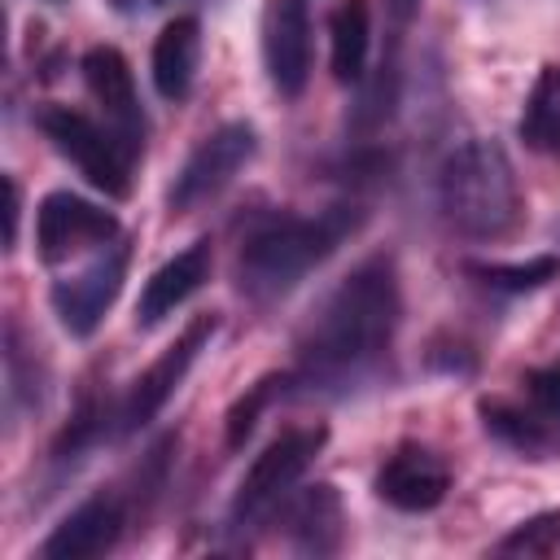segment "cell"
Wrapping results in <instances>:
<instances>
[{
  "label": "cell",
  "instance_id": "cell-1",
  "mask_svg": "<svg viewBox=\"0 0 560 560\" xmlns=\"http://www.w3.org/2000/svg\"><path fill=\"white\" fill-rule=\"evenodd\" d=\"M398 271L394 258L376 254L359 262L315 311V319L298 337V354L311 376L341 381L372 368L398 328Z\"/></svg>",
  "mask_w": 560,
  "mask_h": 560
},
{
  "label": "cell",
  "instance_id": "cell-2",
  "mask_svg": "<svg viewBox=\"0 0 560 560\" xmlns=\"http://www.w3.org/2000/svg\"><path fill=\"white\" fill-rule=\"evenodd\" d=\"M438 201H442L446 223L472 241H499L516 232L525 214L512 158L494 140H468L442 162Z\"/></svg>",
  "mask_w": 560,
  "mask_h": 560
},
{
  "label": "cell",
  "instance_id": "cell-3",
  "mask_svg": "<svg viewBox=\"0 0 560 560\" xmlns=\"http://www.w3.org/2000/svg\"><path fill=\"white\" fill-rule=\"evenodd\" d=\"M359 228V214L350 206H332L324 214L298 219H271L241 245V289L254 298H280L289 293L311 267H319L350 232Z\"/></svg>",
  "mask_w": 560,
  "mask_h": 560
},
{
  "label": "cell",
  "instance_id": "cell-4",
  "mask_svg": "<svg viewBox=\"0 0 560 560\" xmlns=\"http://www.w3.org/2000/svg\"><path fill=\"white\" fill-rule=\"evenodd\" d=\"M39 131L57 144L61 158H70L79 166V175L101 188L105 197H127L131 192V175H127V153L118 149V136L101 131L88 114L70 109V105H44L35 114Z\"/></svg>",
  "mask_w": 560,
  "mask_h": 560
},
{
  "label": "cell",
  "instance_id": "cell-5",
  "mask_svg": "<svg viewBox=\"0 0 560 560\" xmlns=\"http://www.w3.org/2000/svg\"><path fill=\"white\" fill-rule=\"evenodd\" d=\"M254 149H258V136H254L249 122H223V127H214V131L188 153V162L179 166V175H175V184H171V192H166V206H171L175 214H188V210H197L201 201L219 197V192L241 175V166L254 158Z\"/></svg>",
  "mask_w": 560,
  "mask_h": 560
},
{
  "label": "cell",
  "instance_id": "cell-6",
  "mask_svg": "<svg viewBox=\"0 0 560 560\" xmlns=\"http://www.w3.org/2000/svg\"><path fill=\"white\" fill-rule=\"evenodd\" d=\"M328 442V429L324 424H306V429H284L280 438H271L262 446V455H254V464L245 468L241 486H236V499H232V516H254L262 512L271 499H280L306 468L311 459L324 451Z\"/></svg>",
  "mask_w": 560,
  "mask_h": 560
},
{
  "label": "cell",
  "instance_id": "cell-7",
  "mask_svg": "<svg viewBox=\"0 0 560 560\" xmlns=\"http://www.w3.org/2000/svg\"><path fill=\"white\" fill-rule=\"evenodd\" d=\"M114 236H118V219L105 206L83 201L79 192L57 188L35 210V249L44 262H66L70 254L105 245Z\"/></svg>",
  "mask_w": 560,
  "mask_h": 560
},
{
  "label": "cell",
  "instance_id": "cell-8",
  "mask_svg": "<svg viewBox=\"0 0 560 560\" xmlns=\"http://www.w3.org/2000/svg\"><path fill=\"white\" fill-rule=\"evenodd\" d=\"M214 328H219V315L214 311H206V315H197L136 381H131V394H127V407H122V424L127 429H140V424H149L166 402H171V394L184 385V376H188V368L197 363V354H201V346L214 337Z\"/></svg>",
  "mask_w": 560,
  "mask_h": 560
},
{
  "label": "cell",
  "instance_id": "cell-9",
  "mask_svg": "<svg viewBox=\"0 0 560 560\" xmlns=\"http://www.w3.org/2000/svg\"><path fill=\"white\" fill-rule=\"evenodd\" d=\"M127 245H109L101 258H92L79 276L52 284V311L70 337H92L105 311L114 306L122 280H127Z\"/></svg>",
  "mask_w": 560,
  "mask_h": 560
},
{
  "label": "cell",
  "instance_id": "cell-10",
  "mask_svg": "<svg viewBox=\"0 0 560 560\" xmlns=\"http://www.w3.org/2000/svg\"><path fill=\"white\" fill-rule=\"evenodd\" d=\"M262 66L280 96H298L311 74V13L306 0H267Z\"/></svg>",
  "mask_w": 560,
  "mask_h": 560
},
{
  "label": "cell",
  "instance_id": "cell-11",
  "mask_svg": "<svg viewBox=\"0 0 560 560\" xmlns=\"http://www.w3.org/2000/svg\"><path fill=\"white\" fill-rule=\"evenodd\" d=\"M83 83L92 92V101L105 109V118L114 122L118 140H127V149L136 153L144 144V114H140V96H136V79L127 57L114 44H96L83 52Z\"/></svg>",
  "mask_w": 560,
  "mask_h": 560
},
{
  "label": "cell",
  "instance_id": "cell-12",
  "mask_svg": "<svg viewBox=\"0 0 560 560\" xmlns=\"http://www.w3.org/2000/svg\"><path fill=\"white\" fill-rule=\"evenodd\" d=\"M451 490L446 464L416 442H402L376 472V494L398 512H433Z\"/></svg>",
  "mask_w": 560,
  "mask_h": 560
},
{
  "label": "cell",
  "instance_id": "cell-13",
  "mask_svg": "<svg viewBox=\"0 0 560 560\" xmlns=\"http://www.w3.org/2000/svg\"><path fill=\"white\" fill-rule=\"evenodd\" d=\"M122 534V503L118 494L101 490L92 499H83L70 516H61V525L44 538L39 556L44 560H92L105 556Z\"/></svg>",
  "mask_w": 560,
  "mask_h": 560
},
{
  "label": "cell",
  "instance_id": "cell-14",
  "mask_svg": "<svg viewBox=\"0 0 560 560\" xmlns=\"http://www.w3.org/2000/svg\"><path fill=\"white\" fill-rule=\"evenodd\" d=\"M206 280H210V241H192L188 249H179L171 262H162V267L144 280L136 319H140L144 328L162 324V319L175 315V306H184Z\"/></svg>",
  "mask_w": 560,
  "mask_h": 560
},
{
  "label": "cell",
  "instance_id": "cell-15",
  "mask_svg": "<svg viewBox=\"0 0 560 560\" xmlns=\"http://www.w3.org/2000/svg\"><path fill=\"white\" fill-rule=\"evenodd\" d=\"M197 57H201V22L192 13L171 18L153 39V88L162 101H184L192 92Z\"/></svg>",
  "mask_w": 560,
  "mask_h": 560
},
{
  "label": "cell",
  "instance_id": "cell-16",
  "mask_svg": "<svg viewBox=\"0 0 560 560\" xmlns=\"http://www.w3.org/2000/svg\"><path fill=\"white\" fill-rule=\"evenodd\" d=\"M341 534H346V516H341V494L328 481H315L311 490H302L289 508V538L298 551L306 556H332L341 551Z\"/></svg>",
  "mask_w": 560,
  "mask_h": 560
},
{
  "label": "cell",
  "instance_id": "cell-17",
  "mask_svg": "<svg viewBox=\"0 0 560 560\" xmlns=\"http://www.w3.org/2000/svg\"><path fill=\"white\" fill-rule=\"evenodd\" d=\"M372 48V4L368 0H337L328 13V57L337 83H359Z\"/></svg>",
  "mask_w": 560,
  "mask_h": 560
},
{
  "label": "cell",
  "instance_id": "cell-18",
  "mask_svg": "<svg viewBox=\"0 0 560 560\" xmlns=\"http://www.w3.org/2000/svg\"><path fill=\"white\" fill-rule=\"evenodd\" d=\"M521 140L529 149L560 153V70L556 66H547L529 88V101L521 114Z\"/></svg>",
  "mask_w": 560,
  "mask_h": 560
},
{
  "label": "cell",
  "instance_id": "cell-19",
  "mask_svg": "<svg viewBox=\"0 0 560 560\" xmlns=\"http://www.w3.org/2000/svg\"><path fill=\"white\" fill-rule=\"evenodd\" d=\"M481 420H486V433H494L499 442H508L512 451H525V455H538L551 446V433L538 416H525L499 398H486L481 402Z\"/></svg>",
  "mask_w": 560,
  "mask_h": 560
},
{
  "label": "cell",
  "instance_id": "cell-20",
  "mask_svg": "<svg viewBox=\"0 0 560 560\" xmlns=\"http://www.w3.org/2000/svg\"><path fill=\"white\" fill-rule=\"evenodd\" d=\"M468 271L481 276V284H490V289L529 293V289H542L560 276V258L542 254V258H529V262H468Z\"/></svg>",
  "mask_w": 560,
  "mask_h": 560
},
{
  "label": "cell",
  "instance_id": "cell-21",
  "mask_svg": "<svg viewBox=\"0 0 560 560\" xmlns=\"http://www.w3.org/2000/svg\"><path fill=\"white\" fill-rule=\"evenodd\" d=\"M284 381L271 372V376H258L232 407H228V416H223V442H228V451H241L245 442H249V433L258 429V416L267 411V402H271V394L280 389Z\"/></svg>",
  "mask_w": 560,
  "mask_h": 560
},
{
  "label": "cell",
  "instance_id": "cell-22",
  "mask_svg": "<svg viewBox=\"0 0 560 560\" xmlns=\"http://www.w3.org/2000/svg\"><path fill=\"white\" fill-rule=\"evenodd\" d=\"M494 551L499 556H556L560 551V512L529 516L525 525H516L512 534H503Z\"/></svg>",
  "mask_w": 560,
  "mask_h": 560
},
{
  "label": "cell",
  "instance_id": "cell-23",
  "mask_svg": "<svg viewBox=\"0 0 560 560\" xmlns=\"http://www.w3.org/2000/svg\"><path fill=\"white\" fill-rule=\"evenodd\" d=\"M525 389H529V398H534L547 416H560V363L529 372V376H525Z\"/></svg>",
  "mask_w": 560,
  "mask_h": 560
},
{
  "label": "cell",
  "instance_id": "cell-24",
  "mask_svg": "<svg viewBox=\"0 0 560 560\" xmlns=\"http://www.w3.org/2000/svg\"><path fill=\"white\" fill-rule=\"evenodd\" d=\"M4 188H9V210H4V245H13V241H18V214H22V188H18V179H13V175L4 179Z\"/></svg>",
  "mask_w": 560,
  "mask_h": 560
},
{
  "label": "cell",
  "instance_id": "cell-25",
  "mask_svg": "<svg viewBox=\"0 0 560 560\" xmlns=\"http://www.w3.org/2000/svg\"><path fill=\"white\" fill-rule=\"evenodd\" d=\"M389 9H394L398 22H411V18L420 13V0H389Z\"/></svg>",
  "mask_w": 560,
  "mask_h": 560
},
{
  "label": "cell",
  "instance_id": "cell-26",
  "mask_svg": "<svg viewBox=\"0 0 560 560\" xmlns=\"http://www.w3.org/2000/svg\"><path fill=\"white\" fill-rule=\"evenodd\" d=\"M153 4H166V0H153Z\"/></svg>",
  "mask_w": 560,
  "mask_h": 560
}]
</instances>
